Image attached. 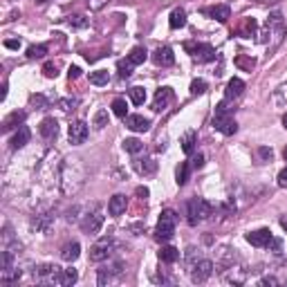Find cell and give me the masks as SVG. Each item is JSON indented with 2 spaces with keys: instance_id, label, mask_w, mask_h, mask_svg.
I'll list each match as a JSON object with an SVG mask.
<instances>
[{
  "instance_id": "obj_11",
  "label": "cell",
  "mask_w": 287,
  "mask_h": 287,
  "mask_svg": "<svg viewBox=\"0 0 287 287\" xmlns=\"http://www.w3.org/2000/svg\"><path fill=\"white\" fill-rule=\"evenodd\" d=\"M175 99V94H173V90L171 88H160L155 92V99H153V110L155 112H162V110H166L169 108V103Z\"/></svg>"
},
{
  "instance_id": "obj_48",
  "label": "cell",
  "mask_w": 287,
  "mask_h": 287,
  "mask_svg": "<svg viewBox=\"0 0 287 287\" xmlns=\"http://www.w3.org/2000/svg\"><path fill=\"white\" fill-rule=\"evenodd\" d=\"M68 76H70V81L79 79V76H81V68H76V65H70V70H68Z\"/></svg>"
},
{
  "instance_id": "obj_17",
  "label": "cell",
  "mask_w": 287,
  "mask_h": 287,
  "mask_svg": "<svg viewBox=\"0 0 287 287\" xmlns=\"http://www.w3.org/2000/svg\"><path fill=\"white\" fill-rule=\"evenodd\" d=\"M23 121H25V112H12L9 117L3 119V132H9V130H18V128L23 126Z\"/></svg>"
},
{
  "instance_id": "obj_19",
  "label": "cell",
  "mask_w": 287,
  "mask_h": 287,
  "mask_svg": "<svg viewBox=\"0 0 287 287\" xmlns=\"http://www.w3.org/2000/svg\"><path fill=\"white\" fill-rule=\"evenodd\" d=\"M30 139H32L30 128H27V126H21V128L16 130V135L12 137V148H14V151H18V148H23L25 144H30Z\"/></svg>"
},
{
  "instance_id": "obj_10",
  "label": "cell",
  "mask_w": 287,
  "mask_h": 287,
  "mask_svg": "<svg viewBox=\"0 0 287 287\" xmlns=\"http://www.w3.org/2000/svg\"><path fill=\"white\" fill-rule=\"evenodd\" d=\"M61 271L63 269H61L59 265H43V267H38L34 274H36V278L41 280V283H59Z\"/></svg>"
},
{
  "instance_id": "obj_24",
  "label": "cell",
  "mask_w": 287,
  "mask_h": 287,
  "mask_svg": "<svg viewBox=\"0 0 287 287\" xmlns=\"http://www.w3.org/2000/svg\"><path fill=\"white\" fill-rule=\"evenodd\" d=\"M128 61H130L132 65H141L144 61L148 59V52H146V47H141V45H137V47H132L130 50V54L126 56Z\"/></svg>"
},
{
  "instance_id": "obj_43",
  "label": "cell",
  "mask_w": 287,
  "mask_h": 287,
  "mask_svg": "<svg viewBox=\"0 0 287 287\" xmlns=\"http://www.w3.org/2000/svg\"><path fill=\"white\" fill-rule=\"evenodd\" d=\"M32 106H36V110H45L47 108V99L43 94H32Z\"/></svg>"
},
{
  "instance_id": "obj_31",
  "label": "cell",
  "mask_w": 287,
  "mask_h": 287,
  "mask_svg": "<svg viewBox=\"0 0 287 287\" xmlns=\"http://www.w3.org/2000/svg\"><path fill=\"white\" fill-rule=\"evenodd\" d=\"M256 27H258V23L253 21V18H245V21H242V25H240V36H245V38H249L253 32H256Z\"/></svg>"
},
{
  "instance_id": "obj_46",
  "label": "cell",
  "mask_w": 287,
  "mask_h": 287,
  "mask_svg": "<svg viewBox=\"0 0 287 287\" xmlns=\"http://www.w3.org/2000/svg\"><path fill=\"white\" fill-rule=\"evenodd\" d=\"M5 47H7V50H18V47H21V38H7V41H5Z\"/></svg>"
},
{
  "instance_id": "obj_2",
  "label": "cell",
  "mask_w": 287,
  "mask_h": 287,
  "mask_svg": "<svg viewBox=\"0 0 287 287\" xmlns=\"http://www.w3.org/2000/svg\"><path fill=\"white\" fill-rule=\"evenodd\" d=\"M186 209H189V224H193V227L198 222H202V220L211 218V213H213V204L207 202L204 198H193L186 204Z\"/></svg>"
},
{
  "instance_id": "obj_36",
  "label": "cell",
  "mask_w": 287,
  "mask_h": 287,
  "mask_svg": "<svg viewBox=\"0 0 287 287\" xmlns=\"http://www.w3.org/2000/svg\"><path fill=\"white\" fill-rule=\"evenodd\" d=\"M47 54V45H32L27 50V59H43Z\"/></svg>"
},
{
  "instance_id": "obj_54",
  "label": "cell",
  "mask_w": 287,
  "mask_h": 287,
  "mask_svg": "<svg viewBox=\"0 0 287 287\" xmlns=\"http://www.w3.org/2000/svg\"><path fill=\"white\" fill-rule=\"evenodd\" d=\"M283 126H285V128H287V112H285V114H283Z\"/></svg>"
},
{
  "instance_id": "obj_50",
  "label": "cell",
  "mask_w": 287,
  "mask_h": 287,
  "mask_svg": "<svg viewBox=\"0 0 287 287\" xmlns=\"http://www.w3.org/2000/svg\"><path fill=\"white\" fill-rule=\"evenodd\" d=\"M191 166H193V169H202V166H204V155L193 157V164H191Z\"/></svg>"
},
{
  "instance_id": "obj_57",
  "label": "cell",
  "mask_w": 287,
  "mask_h": 287,
  "mask_svg": "<svg viewBox=\"0 0 287 287\" xmlns=\"http://www.w3.org/2000/svg\"><path fill=\"white\" fill-rule=\"evenodd\" d=\"M36 3H41V5H43V3H47V0H36Z\"/></svg>"
},
{
  "instance_id": "obj_35",
  "label": "cell",
  "mask_w": 287,
  "mask_h": 287,
  "mask_svg": "<svg viewBox=\"0 0 287 287\" xmlns=\"http://www.w3.org/2000/svg\"><path fill=\"white\" fill-rule=\"evenodd\" d=\"M32 224H34L36 229H41V231H47V229H50V224H52V215H47V213L45 215H36Z\"/></svg>"
},
{
  "instance_id": "obj_15",
  "label": "cell",
  "mask_w": 287,
  "mask_h": 287,
  "mask_svg": "<svg viewBox=\"0 0 287 287\" xmlns=\"http://www.w3.org/2000/svg\"><path fill=\"white\" fill-rule=\"evenodd\" d=\"M126 207H128V198H126V195H121V193H117V195H112V198H110L108 213L117 218V215H121L123 211H126Z\"/></svg>"
},
{
  "instance_id": "obj_18",
  "label": "cell",
  "mask_w": 287,
  "mask_h": 287,
  "mask_svg": "<svg viewBox=\"0 0 287 287\" xmlns=\"http://www.w3.org/2000/svg\"><path fill=\"white\" fill-rule=\"evenodd\" d=\"M242 90H245V81L240 79H231L227 83V90H224V99L227 101H231V99H238L242 94Z\"/></svg>"
},
{
  "instance_id": "obj_40",
  "label": "cell",
  "mask_w": 287,
  "mask_h": 287,
  "mask_svg": "<svg viewBox=\"0 0 287 287\" xmlns=\"http://www.w3.org/2000/svg\"><path fill=\"white\" fill-rule=\"evenodd\" d=\"M236 65H238V68H242V70H247V72H251L253 65H256V61H253V59H247V56H238V59H236Z\"/></svg>"
},
{
  "instance_id": "obj_42",
  "label": "cell",
  "mask_w": 287,
  "mask_h": 287,
  "mask_svg": "<svg viewBox=\"0 0 287 287\" xmlns=\"http://www.w3.org/2000/svg\"><path fill=\"white\" fill-rule=\"evenodd\" d=\"M56 70L59 68H56V63H52V61H47V63L43 65V74H45L47 79H56V74H59Z\"/></svg>"
},
{
  "instance_id": "obj_14",
  "label": "cell",
  "mask_w": 287,
  "mask_h": 287,
  "mask_svg": "<svg viewBox=\"0 0 287 287\" xmlns=\"http://www.w3.org/2000/svg\"><path fill=\"white\" fill-rule=\"evenodd\" d=\"M204 14H207V16H211L213 21H218V23H227L229 18H231V9H229V5H215V7H207V9H204Z\"/></svg>"
},
{
  "instance_id": "obj_39",
  "label": "cell",
  "mask_w": 287,
  "mask_h": 287,
  "mask_svg": "<svg viewBox=\"0 0 287 287\" xmlns=\"http://www.w3.org/2000/svg\"><path fill=\"white\" fill-rule=\"evenodd\" d=\"M94 126L101 130V128H106L108 126V110H97V114H94Z\"/></svg>"
},
{
  "instance_id": "obj_5",
  "label": "cell",
  "mask_w": 287,
  "mask_h": 287,
  "mask_svg": "<svg viewBox=\"0 0 287 287\" xmlns=\"http://www.w3.org/2000/svg\"><path fill=\"white\" fill-rule=\"evenodd\" d=\"M213 267L215 265L211 260H207V258H204V260H198L193 267H191V280H193V283H204V280H209L213 274Z\"/></svg>"
},
{
  "instance_id": "obj_7",
  "label": "cell",
  "mask_w": 287,
  "mask_h": 287,
  "mask_svg": "<svg viewBox=\"0 0 287 287\" xmlns=\"http://www.w3.org/2000/svg\"><path fill=\"white\" fill-rule=\"evenodd\" d=\"M213 128L220 130L222 135H233V132L238 130V123H236V119H233V114H215Z\"/></svg>"
},
{
  "instance_id": "obj_30",
  "label": "cell",
  "mask_w": 287,
  "mask_h": 287,
  "mask_svg": "<svg viewBox=\"0 0 287 287\" xmlns=\"http://www.w3.org/2000/svg\"><path fill=\"white\" fill-rule=\"evenodd\" d=\"M144 148V144L137 139V137H128V139H123V151L126 153H132V155H137Z\"/></svg>"
},
{
  "instance_id": "obj_52",
  "label": "cell",
  "mask_w": 287,
  "mask_h": 287,
  "mask_svg": "<svg viewBox=\"0 0 287 287\" xmlns=\"http://www.w3.org/2000/svg\"><path fill=\"white\" fill-rule=\"evenodd\" d=\"M260 285H278V280H276L274 276H265V278L260 280Z\"/></svg>"
},
{
  "instance_id": "obj_9",
  "label": "cell",
  "mask_w": 287,
  "mask_h": 287,
  "mask_svg": "<svg viewBox=\"0 0 287 287\" xmlns=\"http://www.w3.org/2000/svg\"><path fill=\"white\" fill-rule=\"evenodd\" d=\"M101 227H103V213L101 211L88 213L83 218V222H81V229H83V233H88V236L99 233V229H101Z\"/></svg>"
},
{
  "instance_id": "obj_45",
  "label": "cell",
  "mask_w": 287,
  "mask_h": 287,
  "mask_svg": "<svg viewBox=\"0 0 287 287\" xmlns=\"http://www.w3.org/2000/svg\"><path fill=\"white\" fill-rule=\"evenodd\" d=\"M59 106L63 108V110H74V106H76V99H61V101H59Z\"/></svg>"
},
{
  "instance_id": "obj_21",
  "label": "cell",
  "mask_w": 287,
  "mask_h": 287,
  "mask_svg": "<svg viewBox=\"0 0 287 287\" xmlns=\"http://www.w3.org/2000/svg\"><path fill=\"white\" fill-rule=\"evenodd\" d=\"M265 27H267V36L274 34V32H278V34H280V32H283V27H285L283 14H280V12H274L269 18H267V25H265Z\"/></svg>"
},
{
  "instance_id": "obj_32",
  "label": "cell",
  "mask_w": 287,
  "mask_h": 287,
  "mask_svg": "<svg viewBox=\"0 0 287 287\" xmlns=\"http://www.w3.org/2000/svg\"><path fill=\"white\" fill-rule=\"evenodd\" d=\"M193 148H195V132L189 130L184 137H182V151H184L186 155H191V153H193Z\"/></svg>"
},
{
  "instance_id": "obj_38",
  "label": "cell",
  "mask_w": 287,
  "mask_h": 287,
  "mask_svg": "<svg viewBox=\"0 0 287 287\" xmlns=\"http://www.w3.org/2000/svg\"><path fill=\"white\" fill-rule=\"evenodd\" d=\"M204 92H207V81H204V79H195L193 83H191V94L198 97V94H204Z\"/></svg>"
},
{
  "instance_id": "obj_37",
  "label": "cell",
  "mask_w": 287,
  "mask_h": 287,
  "mask_svg": "<svg viewBox=\"0 0 287 287\" xmlns=\"http://www.w3.org/2000/svg\"><path fill=\"white\" fill-rule=\"evenodd\" d=\"M117 68H119V76H121V79H128V76L132 74V68H135V65L126 59V61H119Z\"/></svg>"
},
{
  "instance_id": "obj_53",
  "label": "cell",
  "mask_w": 287,
  "mask_h": 287,
  "mask_svg": "<svg viewBox=\"0 0 287 287\" xmlns=\"http://www.w3.org/2000/svg\"><path fill=\"white\" fill-rule=\"evenodd\" d=\"M280 227H283V229H287V213L283 215V218H280Z\"/></svg>"
},
{
  "instance_id": "obj_41",
  "label": "cell",
  "mask_w": 287,
  "mask_h": 287,
  "mask_svg": "<svg viewBox=\"0 0 287 287\" xmlns=\"http://www.w3.org/2000/svg\"><path fill=\"white\" fill-rule=\"evenodd\" d=\"M68 23H70L72 27H79V30H81V27H88V18H85V16H79V14L70 16V18H68Z\"/></svg>"
},
{
  "instance_id": "obj_44",
  "label": "cell",
  "mask_w": 287,
  "mask_h": 287,
  "mask_svg": "<svg viewBox=\"0 0 287 287\" xmlns=\"http://www.w3.org/2000/svg\"><path fill=\"white\" fill-rule=\"evenodd\" d=\"M258 157H260V162H271L274 151H271L269 146H260V148H258Z\"/></svg>"
},
{
  "instance_id": "obj_29",
  "label": "cell",
  "mask_w": 287,
  "mask_h": 287,
  "mask_svg": "<svg viewBox=\"0 0 287 287\" xmlns=\"http://www.w3.org/2000/svg\"><path fill=\"white\" fill-rule=\"evenodd\" d=\"M112 112L117 114V117L126 119L128 117V103H126V99H121V97L114 99V101H112Z\"/></svg>"
},
{
  "instance_id": "obj_55",
  "label": "cell",
  "mask_w": 287,
  "mask_h": 287,
  "mask_svg": "<svg viewBox=\"0 0 287 287\" xmlns=\"http://www.w3.org/2000/svg\"><path fill=\"white\" fill-rule=\"evenodd\" d=\"M256 3H276V0H256Z\"/></svg>"
},
{
  "instance_id": "obj_25",
  "label": "cell",
  "mask_w": 287,
  "mask_h": 287,
  "mask_svg": "<svg viewBox=\"0 0 287 287\" xmlns=\"http://www.w3.org/2000/svg\"><path fill=\"white\" fill-rule=\"evenodd\" d=\"M110 74L108 70H97V72H90V83L92 85H108Z\"/></svg>"
},
{
  "instance_id": "obj_56",
  "label": "cell",
  "mask_w": 287,
  "mask_h": 287,
  "mask_svg": "<svg viewBox=\"0 0 287 287\" xmlns=\"http://www.w3.org/2000/svg\"><path fill=\"white\" fill-rule=\"evenodd\" d=\"M283 157H285V160H287V146H285V151H283Z\"/></svg>"
},
{
  "instance_id": "obj_13",
  "label": "cell",
  "mask_w": 287,
  "mask_h": 287,
  "mask_svg": "<svg viewBox=\"0 0 287 287\" xmlns=\"http://www.w3.org/2000/svg\"><path fill=\"white\" fill-rule=\"evenodd\" d=\"M153 61H155V65H160V68H169V65L175 63V54L171 47H157V50L153 52Z\"/></svg>"
},
{
  "instance_id": "obj_28",
  "label": "cell",
  "mask_w": 287,
  "mask_h": 287,
  "mask_svg": "<svg viewBox=\"0 0 287 287\" xmlns=\"http://www.w3.org/2000/svg\"><path fill=\"white\" fill-rule=\"evenodd\" d=\"M135 169L139 171L141 175H151V173H155L157 164L153 160H141V162H135Z\"/></svg>"
},
{
  "instance_id": "obj_33",
  "label": "cell",
  "mask_w": 287,
  "mask_h": 287,
  "mask_svg": "<svg viewBox=\"0 0 287 287\" xmlns=\"http://www.w3.org/2000/svg\"><path fill=\"white\" fill-rule=\"evenodd\" d=\"M130 101L135 103V106H141V103L146 101V90H144L141 85H135V88H130Z\"/></svg>"
},
{
  "instance_id": "obj_34",
  "label": "cell",
  "mask_w": 287,
  "mask_h": 287,
  "mask_svg": "<svg viewBox=\"0 0 287 287\" xmlns=\"http://www.w3.org/2000/svg\"><path fill=\"white\" fill-rule=\"evenodd\" d=\"M274 101L278 106H287V83H280L278 88L274 90Z\"/></svg>"
},
{
  "instance_id": "obj_51",
  "label": "cell",
  "mask_w": 287,
  "mask_h": 287,
  "mask_svg": "<svg viewBox=\"0 0 287 287\" xmlns=\"http://www.w3.org/2000/svg\"><path fill=\"white\" fill-rule=\"evenodd\" d=\"M106 280H110V274L108 269H101L99 271V285H106Z\"/></svg>"
},
{
  "instance_id": "obj_8",
  "label": "cell",
  "mask_w": 287,
  "mask_h": 287,
  "mask_svg": "<svg viewBox=\"0 0 287 287\" xmlns=\"http://www.w3.org/2000/svg\"><path fill=\"white\" fill-rule=\"evenodd\" d=\"M247 242L251 247H269L274 242V236H271L269 229H258V231H249L247 233Z\"/></svg>"
},
{
  "instance_id": "obj_16",
  "label": "cell",
  "mask_w": 287,
  "mask_h": 287,
  "mask_svg": "<svg viewBox=\"0 0 287 287\" xmlns=\"http://www.w3.org/2000/svg\"><path fill=\"white\" fill-rule=\"evenodd\" d=\"M126 126L130 128L132 132H146L148 128H151V121H148L146 117H141V114H128Z\"/></svg>"
},
{
  "instance_id": "obj_20",
  "label": "cell",
  "mask_w": 287,
  "mask_h": 287,
  "mask_svg": "<svg viewBox=\"0 0 287 287\" xmlns=\"http://www.w3.org/2000/svg\"><path fill=\"white\" fill-rule=\"evenodd\" d=\"M79 256H81V245L79 242H65V245L61 247V258H63V260L74 262Z\"/></svg>"
},
{
  "instance_id": "obj_6",
  "label": "cell",
  "mask_w": 287,
  "mask_h": 287,
  "mask_svg": "<svg viewBox=\"0 0 287 287\" xmlns=\"http://www.w3.org/2000/svg\"><path fill=\"white\" fill-rule=\"evenodd\" d=\"M88 123L85 121H72L70 123V130H68V137H70V144L72 146H81L85 139H88Z\"/></svg>"
},
{
  "instance_id": "obj_23",
  "label": "cell",
  "mask_w": 287,
  "mask_h": 287,
  "mask_svg": "<svg viewBox=\"0 0 287 287\" xmlns=\"http://www.w3.org/2000/svg\"><path fill=\"white\" fill-rule=\"evenodd\" d=\"M157 256H160V260H162V262H166V265H173V262H175V260H178V258H180V251L175 249V247L166 245V247H162V249H160V253H157Z\"/></svg>"
},
{
  "instance_id": "obj_22",
  "label": "cell",
  "mask_w": 287,
  "mask_h": 287,
  "mask_svg": "<svg viewBox=\"0 0 287 287\" xmlns=\"http://www.w3.org/2000/svg\"><path fill=\"white\" fill-rule=\"evenodd\" d=\"M169 25L171 30H182V27H186V12L184 9H173V14H171L169 18Z\"/></svg>"
},
{
  "instance_id": "obj_12",
  "label": "cell",
  "mask_w": 287,
  "mask_h": 287,
  "mask_svg": "<svg viewBox=\"0 0 287 287\" xmlns=\"http://www.w3.org/2000/svg\"><path fill=\"white\" fill-rule=\"evenodd\" d=\"M38 132H41V137L45 141H54L56 135H59V123H56L54 117H47L41 121V126H38Z\"/></svg>"
},
{
  "instance_id": "obj_3",
  "label": "cell",
  "mask_w": 287,
  "mask_h": 287,
  "mask_svg": "<svg viewBox=\"0 0 287 287\" xmlns=\"http://www.w3.org/2000/svg\"><path fill=\"white\" fill-rule=\"evenodd\" d=\"M184 50L193 56V61L198 63H209L215 59V50L207 43H184Z\"/></svg>"
},
{
  "instance_id": "obj_26",
  "label": "cell",
  "mask_w": 287,
  "mask_h": 287,
  "mask_svg": "<svg viewBox=\"0 0 287 287\" xmlns=\"http://www.w3.org/2000/svg\"><path fill=\"white\" fill-rule=\"evenodd\" d=\"M76 278H79L76 269H72V267H70V269H63V271H61V276H59V285H65V287H68V285H74V283H76Z\"/></svg>"
},
{
  "instance_id": "obj_1",
  "label": "cell",
  "mask_w": 287,
  "mask_h": 287,
  "mask_svg": "<svg viewBox=\"0 0 287 287\" xmlns=\"http://www.w3.org/2000/svg\"><path fill=\"white\" fill-rule=\"evenodd\" d=\"M175 224H178V215H175L173 209H164L157 220V227H155V240L160 242H169L175 233Z\"/></svg>"
},
{
  "instance_id": "obj_4",
  "label": "cell",
  "mask_w": 287,
  "mask_h": 287,
  "mask_svg": "<svg viewBox=\"0 0 287 287\" xmlns=\"http://www.w3.org/2000/svg\"><path fill=\"white\" fill-rule=\"evenodd\" d=\"M112 247H114L112 238H101V240H97L92 247H90V260H92V262L108 260L110 253H112Z\"/></svg>"
},
{
  "instance_id": "obj_27",
  "label": "cell",
  "mask_w": 287,
  "mask_h": 287,
  "mask_svg": "<svg viewBox=\"0 0 287 287\" xmlns=\"http://www.w3.org/2000/svg\"><path fill=\"white\" fill-rule=\"evenodd\" d=\"M189 171H191V166L186 164V162H182L178 166V171H175V182H178L180 186H184L186 182H189Z\"/></svg>"
},
{
  "instance_id": "obj_49",
  "label": "cell",
  "mask_w": 287,
  "mask_h": 287,
  "mask_svg": "<svg viewBox=\"0 0 287 287\" xmlns=\"http://www.w3.org/2000/svg\"><path fill=\"white\" fill-rule=\"evenodd\" d=\"M135 193H137V195H139V198H141V200H146V198H148V195H151V191H148V189H146V186H137V191H135Z\"/></svg>"
},
{
  "instance_id": "obj_47",
  "label": "cell",
  "mask_w": 287,
  "mask_h": 287,
  "mask_svg": "<svg viewBox=\"0 0 287 287\" xmlns=\"http://www.w3.org/2000/svg\"><path fill=\"white\" fill-rule=\"evenodd\" d=\"M278 186L280 189H287V166L278 173Z\"/></svg>"
}]
</instances>
